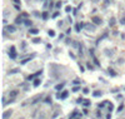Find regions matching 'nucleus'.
Masks as SVG:
<instances>
[{"label":"nucleus","mask_w":125,"mask_h":119,"mask_svg":"<svg viewBox=\"0 0 125 119\" xmlns=\"http://www.w3.org/2000/svg\"><path fill=\"white\" fill-rule=\"evenodd\" d=\"M9 55H10V59H16V49H15V46L13 45L11 48H10V51H9Z\"/></svg>","instance_id":"nucleus-1"},{"label":"nucleus","mask_w":125,"mask_h":119,"mask_svg":"<svg viewBox=\"0 0 125 119\" xmlns=\"http://www.w3.org/2000/svg\"><path fill=\"white\" fill-rule=\"evenodd\" d=\"M84 28H85V30H88V31H94L95 30V25L90 24V23H86V24H84Z\"/></svg>","instance_id":"nucleus-2"},{"label":"nucleus","mask_w":125,"mask_h":119,"mask_svg":"<svg viewBox=\"0 0 125 119\" xmlns=\"http://www.w3.org/2000/svg\"><path fill=\"white\" fill-rule=\"evenodd\" d=\"M13 115V110L11 109H9V110H5L3 113V119H9L10 117Z\"/></svg>","instance_id":"nucleus-3"},{"label":"nucleus","mask_w":125,"mask_h":119,"mask_svg":"<svg viewBox=\"0 0 125 119\" xmlns=\"http://www.w3.org/2000/svg\"><path fill=\"white\" fill-rule=\"evenodd\" d=\"M41 73H43V70H39V72H36L35 74H33V75H29V78H28V80L30 82V80H33V79H36L39 75H41Z\"/></svg>","instance_id":"nucleus-4"},{"label":"nucleus","mask_w":125,"mask_h":119,"mask_svg":"<svg viewBox=\"0 0 125 119\" xmlns=\"http://www.w3.org/2000/svg\"><path fill=\"white\" fill-rule=\"evenodd\" d=\"M91 20H93V23H94L95 25H101V24H103V20H101L99 17H94Z\"/></svg>","instance_id":"nucleus-5"},{"label":"nucleus","mask_w":125,"mask_h":119,"mask_svg":"<svg viewBox=\"0 0 125 119\" xmlns=\"http://www.w3.org/2000/svg\"><path fill=\"white\" fill-rule=\"evenodd\" d=\"M5 30H6L8 33H15V31H16V29H15L14 25H8L6 28H5Z\"/></svg>","instance_id":"nucleus-6"},{"label":"nucleus","mask_w":125,"mask_h":119,"mask_svg":"<svg viewBox=\"0 0 125 119\" xmlns=\"http://www.w3.org/2000/svg\"><path fill=\"white\" fill-rule=\"evenodd\" d=\"M19 94V90H10L9 91V98H14L15 99V96Z\"/></svg>","instance_id":"nucleus-7"},{"label":"nucleus","mask_w":125,"mask_h":119,"mask_svg":"<svg viewBox=\"0 0 125 119\" xmlns=\"http://www.w3.org/2000/svg\"><path fill=\"white\" fill-rule=\"evenodd\" d=\"M41 99H43V94H40V95H36L35 98L33 99L30 103H31V104H35V103H38V102H39V100H41Z\"/></svg>","instance_id":"nucleus-8"},{"label":"nucleus","mask_w":125,"mask_h":119,"mask_svg":"<svg viewBox=\"0 0 125 119\" xmlns=\"http://www.w3.org/2000/svg\"><path fill=\"white\" fill-rule=\"evenodd\" d=\"M83 26H84L83 23H76V24H75V31H78V33H79V31L83 29Z\"/></svg>","instance_id":"nucleus-9"},{"label":"nucleus","mask_w":125,"mask_h":119,"mask_svg":"<svg viewBox=\"0 0 125 119\" xmlns=\"http://www.w3.org/2000/svg\"><path fill=\"white\" fill-rule=\"evenodd\" d=\"M24 21H25V20H24V19H23V17L20 15V17H18V18L15 19V24H23Z\"/></svg>","instance_id":"nucleus-10"},{"label":"nucleus","mask_w":125,"mask_h":119,"mask_svg":"<svg viewBox=\"0 0 125 119\" xmlns=\"http://www.w3.org/2000/svg\"><path fill=\"white\" fill-rule=\"evenodd\" d=\"M68 95H69V91H68V90H64L63 93L60 94V99H66Z\"/></svg>","instance_id":"nucleus-11"},{"label":"nucleus","mask_w":125,"mask_h":119,"mask_svg":"<svg viewBox=\"0 0 125 119\" xmlns=\"http://www.w3.org/2000/svg\"><path fill=\"white\" fill-rule=\"evenodd\" d=\"M40 84H41V80H40V78H36V79H34V83H33V85H34L35 88H36V86H39Z\"/></svg>","instance_id":"nucleus-12"},{"label":"nucleus","mask_w":125,"mask_h":119,"mask_svg":"<svg viewBox=\"0 0 125 119\" xmlns=\"http://www.w3.org/2000/svg\"><path fill=\"white\" fill-rule=\"evenodd\" d=\"M29 33L33 34V35H36V34H39V29H36V28H31L29 30Z\"/></svg>","instance_id":"nucleus-13"},{"label":"nucleus","mask_w":125,"mask_h":119,"mask_svg":"<svg viewBox=\"0 0 125 119\" xmlns=\"http://www.w3.org/2000/svg\"><path fill=\"white\" fill-rule=\"evenodd\" d=\"M64 85H65V82H63V83H60V84H58L56 86H55V90H58V91H60L63 88H64Z\"/></svg>","instance_id":"nucleus-14"},{"label":"nucleus","mask_w":125,"mask_h":119,"mask_svg":"<svg viewBox=\"0 0 125 119\" xmlns=\"http://www.w3.org/2000/svg\"><path fill=\"white\" fill-rule=\"evenodd\" d=\"M34 57H35V54H33V55H31V57H29V58H26V59H24V60H23V62H21V64H26V63H28V62H30V60H31V59H33V58H34Z\"/></svg>","instance_id":"nucleus-15"},{"label":"nucleus","mask_w":125,"mask_h":119,"mask_svg":"<svg viewBox=\"0 0 125 119\" xmlns=\"http://www.w3.org/2000/svg\"><path fill=\"white\" fill-rule=\"evenodd\" d=\"M41 17H43V20H48V18H49V13L48 11H44L41 14Z\"/></svg>","instance_id":"nucleus-16"},{"label":"nucleus","mask_w":125,"mask_h":119,"mask_svg":"<svg viewBox=\"0 0 125 119\" xmlns=\"http://www.w3.org/2000/svg\"><path fill=\"white\" fill-rule=\"evenodd\" d=\"M24 24H25L26 26H31V24H33V21H31L30 19H25V21H24Z\"/></svg>","instance_id":"nucleus-17"},{"label":"nucleus","mask_w":125,"mask_h":119,"mask_svg":"<svg viewBox=\"0 0 125 119\" xmlns=\"http://www.w3.org/2000/svg\"><path fill=\"white\" fill-rule=\"evenodd\" d=\"M93 95H94V96H101V95H103V93H101L100 90H95L94 93H93Z\"/></svg>","instance_id":"nucleus-18"},{"label":"nucleus","mask_w":125,"mask_h":119,"mask_svg":"<svg viewBox=\"0 0 125 119\" xmlns=\"http://www.w3.org/2000/svg\"><path fill=\"white\" fill-rule=\"evenodd\" d=\"M44 118H45V113H44V112L39 113V115L36 117V119H44Z\"/></svg>","instance_id":"nucleus-19"},{"label":"nucleus","mask_w":125,"mask_h":119,"mask_svg":"<svg viewBox=\"0 0 125 119\" xmlns=\"http://www.w3.org/2000/svg\"><path fill=\"white\" fill-rule=\"evenodd\" d=\"M83 104H84V107H89V105L91 104V102H90V100H88V99H84Z\"/></svg>","instance_id":"nucleus-20"},{"label":"nucleus","mask_w":125,"mask_h":119,"mask_svg":"<svg viewBox=\"0 0 125 119\" xmlns=\"http://www.w3.org/2000/svg\"><path fill=\"white\" fill-rule=\"evenodd\" d=\"M114 25H115V18H111L109 21V26H114Z\"/></svg>","instance_id":"nucleus-21"},{"label":"nucleus","mask_w":125,"mask_h":119,"mask_svg":"<svg viewBox=\"0 0 125 119\" xmlns=\"http://www.w3.org/2000/svg\"><path fill=\"white\" fill-rule=\"evenodd\" d=\"M48 35H49V36H51V38H53V36H55V31H54V30H49V31H48Z\"/></svg>","instance_id":"nucleus-22"},{"label":"nucleus","mask_w":125,"mask_h":119,"mask_svg":"<svg viewBox=\"0 0 125 119\" xmlns=\"http://www.w3.org/2000/svg\"><path fill=\"white\" fill-rule=\"evenodd\" d=\"M114 109V105L111 104V103H109V104H108V110H109V112H111Z\"/></svg>","instance_id":"nucleus-23"},{"label":"nucleus","mask_w":125,"mask_h":119,"mask_svg":"<svg viewBox=\"0 0 125 119\" xmlns=\"http://www.w3.org/2000/svg\"><path fill=\"white\" fill-rule=\"evenodd\" d=\"M44 102H45V103H48V104H49V103H51V96H46Z\"/></svg>","instance_id":"nucleus-24"},{"label":"nucleus","mask_w":125,"mask_h":119,"mask_svg":"<svg viewBox=\"0 0 125 119\" xmlns=\"http://www.w3.org/2000/svg\"><path fill=\"white\" fill-rule=\"evenodd\" d=\"M79 90H80V86H76V85H75L74 88H73V91H74V93H76V91H79Z\"/></svg>","instance_id":"nucleus-25"},{"label":"nucleus","mask_w":125,"mask_h":119,"mask_svg":"<svg viewBox=\"0 0 125 119\" xmlns=\"http://www.w3.org/2000/svg\"><path fill=\"white\" fill-rule=\"evenodd\" d=\"M108 70H109V74H111V75H113V77H115V75H116V73H115V72H114V70H113V69H108Z\"/></svg>","instance_id":"nucleus-26"},{"label":"nucleus","mask_w":125,"mask_h":119,"mask_svg":"<svg viewBox=\"0 0 125 119\" xmlns=\"http://www.w3.org/2000/svg\"><path fill=\"white\" fill-rule=\"evenodd\" d=\"M61 5H63V4H61V1H58V3L55 4V8H56V9H59V8H61Z\"/></svg>","instance_id":"nucleus-27"},{"label":"nucleus","mask_w":125,"mask_h":119,"mask_svg":"<svg viewBox=\"0 0 125 119\" xmlns=\"http://www.w3.org/2000/svg\"><path fill=\"white\" fill-rule=\"evenodd\" d=\"M106 104H109V103H108V102H103L101 104H99L98 107H99V108H103V107H104V105H106Z\"/></svg>","instance_id":"nucleus-28"},{"label":"nucleus","mask_w":125,"mask_h":119,"mask_svg":"<svg viewBox=\"0 0 125 119\" xmlns=\"http://www.w3.org/2000/svg\"><path fill=\"white\" fill-rule=\"evenodd\" d=\"M86 67H88V69H89V70H93V69H94V67L91 65L90 63H88V64H86Z\"/></svg>","instance_id":"nucleus-29"},{"label":"nucleus","mask_w":125,"mask_h":119,"mask_svg":"<svg viewBox=\"0 0 125 119\" xmlns=\"http://www.w3.org/2000/svg\"><path fill=\"white\" fill-rule=\"evenodd\" d=\"M71 6H66V8H65V11H66V13H70V11H71Z\"/></svg>","instance_id":"nucleus-30"},{"label":"nucleus","mask_w":125,"mask_h":119,"mask_svg":"<svg viewBox=\"0 0 125 119\" xmlns=\"http://www.w3.org/2000/svg\"><path fill=\"white\" fill-rule=\"evenodd\" d=\"M83 102H84V99H83V98H78V99H76V103H78V104H81Z\"/></svg>","instance_id":"nucleus-31"},{"label":"nucleus","mask_w":125,"mask_h":119,"mask_svg":"<svg viewBox=\"0 0 125 119\" xmlns=\"http://www.w3.org/2000/svg\"><path fill=\"white\" fill-rule=\"evenodd\" d=\"M59 15H60V13H59V11H55V13L53 14V18H58Z\"/></svg>","instance_id":"nucleus-32"},{"label":"nucleus","mask_w":125,"mask_h":119,"mask_svg":"<svg viewBox=\"0 0 125 119\" xmlns=\"http://www.w3.org/2000/svg\"><path fill=\"white\" fill-rule=\"evenodd\" d=\"M123 109H124V105H123V104H121V105H119V108H118V113H120Z\"/></svg>","instance_id":"nucleus-33"},{"label":"nucleus","mask_w":125,"mask_h":119,"mask_svg":"<svg viewBox=\"0 0 125 119\" xmlns=\"http://www.w3.org/2000/svg\"><path fill=\"white\" fill-rule=\"evenodd\" d=\"M33 41H34V43H40L41 39H39V38H34V39H33Z\"/></svg>","instance_id":"nucleus-34"},{"label":"nucleus","mask_w":125,"mask_h":119,"mask_svg":"<svg viewBox=\"0 0 125 119\" xmlns=\"http://www.w3.org/2000/svg\"><path fill=\"white\" fill-rule=\"evenodd\" d=\"M21 17H23V18H25V19H28L29 14H28V13H23V14H21Z\"/></svg>","instance_id":"nucleus-35"},{"label":"nucleus","mask_w":125,"mask_h":119,"mask_svg":"<svg viewBox=\"0 0 125 119\" xmlns=\"http://www.w3.org/2000/svg\"><path fill=\"white\" fill-rule=\"evenodd\" d=\"M14 8H15L16 10H19V11H20V5H19V4H14Z\"/></svg>","instance_id":"nucleus-36"},{"label":"nucleus","mask_w":125,"mask_h":119,"mask_svg":"<svg viewBox=\"0 0 125 119\" xmlns=\"http://www.w3.org/2000/svg\"><path fill=\"white\" fill-rule=\"evenodd\" d=\"M120 24H123V25H125V17H123V18L120 19Z\"/></svg>","instance_id":"nucleus-37"},{"label":"nucleus","mask_w":125,"mask_h":119,"mask_svg":"<svg viewBox=\"0 0 125 119\" xmlns=\"http://www.w3.org/2000/svg\"><path fill=\"white\" fill-rule=\"evenodd\" d=\"M83 93H84V94H88V93H89V89H88V88H84V89H83Z\"/></svg>","instance_id":"nucleus-38"},{"label":"nucleus","mask_w":125,"mask_h":119,"mask_svg":"<svg viewBox=\"0 0 125 119\" xmlns=\"http://www.w3.org/2000/svg\"><path fill=\"white\" fill-rule=\"evenodd\" d=\"M14 73H18V69H13L11 72H9V74H14Z\"/></svg>","instance_id":"nucleus-39"},{"label":"nucleus","mask_w":125,"mask_h":119,"mask_svg":"<svg viewBox=\"0 0 125 119\" xmlns=\"http://www.w3.org/2000/svg\"><path fill=\"white\" fill-rule=\"evenodd\" d=\"M74 84H75V85H78V84H80V82H79L78 79H75V80H74Z\"/></svg>","instance_id":"nucleus-40"},{"label":"nucleus","mask_w":125,"mask_h":119,"mask_svg":"<svg viewBox=\"0 0 125 119\" xmlns=\"http://www.w3.org/2000/svg\"><path fill=\"white\" fill-rule=\"evenodd\" d=\"M13 1H14V4H19L20 5V0H13Z\"/></svg>","instance_id":"nucleus-41"},{"label":"nucleus","mask_w":125,"mask_h":119,"mask_svg":"<svg viewBox=\"0 0 125 119\" xmlns=\"http://www.w3.org/2000/svg\"><path fill=\"white\" fill-rule=\"evenodd\" d=\"M70 31H71V29H70V28H69V29H66V34H70Z\"/></svg>","instance_id":"nucleus-42"},{"label":"nucleus","mask_w":125,"mask_h":119,"mask_svg":"<svg viewBox=\"0 0 125 119\" xmlns=\"http://www.w3.org/2000/svg\"><path fill=\"white\" fill-rule=\"evenodd\" d=\"M110 118H111V114H108L106 115V119H110Z\"/></svg>","instance_id":"nucleus-43"}]
</instances>
